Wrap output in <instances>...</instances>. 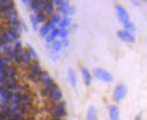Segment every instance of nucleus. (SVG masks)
<instances>
[{
  "instance_id": "1",
  "label": "nucleus",
  "mask_w": 147,
  "mask_h": 120,
  "mask_svg": "<svg viewBox=\"0 0 147 120\" xmlns=\"http://www.w3.org/2000/svg\"><path fill=\"white\" fill-rule=\"evenodd\" d=\"M51 112V116H52V119H59L62 118L67 115V112H65V102H60V103H57L53 105L50 109Z\"/></svg>"
},
{
  "instance_id": "2",
  "label": "nucleus",
  "mask_w": 147,
  "mask_h": 120,
  "mask_svg": "<svg viewBox=\"0 0 147 120\" xmlns=\"http://www.w3.org/2000/svg\"><path fill=\"white\" fill-rule=\"evenodd\" d=\"M93 74L95 78L102 82H105V83H110L114 80V78L111 74L102 69H95L93 70Z\"/></svg>"
},
{
  "instance_id": "3",
  "label": "nucleus",
  "mask_w": 147,
  "mask_h": 120,
  "mask_svg": "<svg viewBox=\"0 0 147 120\" xmlns=\"http://www.w3.org/2000/svg\"><path fill=\"white\" fill-rule=\"evenodd\" d=\"M115 9L117 12V15L119 18V21L123 25L127 24L128 22H130V18H129V14L127 12V10L124 8V7L120 5H116Z\"/></svg>"
},
{
  "instance_id": "4",
  "label": "nucleus",
  "mask_w": 147,
  "mask_h": 120,
  "mask_svg": "<svg viewBox=\"0 0 147 120\" xmlns=\"http://www.w3.org/2000/svg\"><path fill=\"white\" fill-rule=\"evenodd\" d=\"M127 93V88L126 86L123 84L117 85L114 90V93H113V100L116 102L121 101L125 98Z\"/></svg>"
},
{
  "instance_id": "5",
  "label": "nucleus",
  "mask_w": 147,
  "mask_h": 120,
  "mask_svg": "<svg viewBox=\"0 0 147 120\" xmlns=\"http://www.w3.org/2000/svg\"><path fill=\"white\" fill-rule=\"evenodd\" d=\"M117 36L119 37L121 40L127 43H134L136 38L135 36L132 35V33L127 31V30H119L117 31Z\"/></svg>"
},
{
  "instance_id": "6",
  "label": "nucleus",
  "mask_w": 147,
  "mask_h": 120,
  "mask_svg": "<svg viewBox=\"0 0 147 120\" xmlns=\"http://www.w3.org/2000/svg\"><path fill=\"white\" fill-rule=\"evenodd\" d=\"M19 105L21 107H24L28 110V108L32 107V99L29 94H23L20 95Z\"/></svg>"
},
{
  "instance_id": "7",
  "label": "nucleus",
  "mask_w": 147,
  "mask_h": 120,
  "mask_svg": "<svg viewBox=\"0 0 147 120\" xmlns=\"http://www.w3.org/2000/svg\"><path fill=\"white\" fill-rule=\"evenodd\" d=\"M16 9H14L13 5H7V6H4V7H0V17H2L4 19H7L11 14H13V13H16Z\"/></svg>"
},
{
  "instance_id": "8",
  "label": "nucleus",
  "mask_w": 147,
  "mask_h": 120,
  "mask_svg": "<svg viewBox=\"0 0 147 120\" xmlns=\"http://www.w3.org/2000/svg\"><path fill=\"white\" fill-rule=\"evenodd\" d=\"M62 93L60 91V89L59 88H56L55 90H53L52 92H50L49 93V100L51 101H60L62 99Z\"/></svg>"
},
{
  "instance_id": "9",
  "label": "nucleus",
  "mask_w": 147,
  "mask_h": 120,
  "mask_svg": "<svg viewBox=\"0 0 147 120\" xmlns=\"http://www.w3.org/2000/svg\"><path fill=\"white\" fill-rule=\"evenodd\" d=\"M109 115L110 120H119V109L117 106H110L109 108Z\"/></svg>"
},
{
  "instance_id": "10",
  "label": "nucleus",
  "mask_w": 147,
  "mask_h": 120,
  "mask_svg": "<svg viewBox=\"0 0 147 120\" xmlns=\"http://www.w3.org/2000/svg\"><path fill=\"white\" fill-rule=\"evenodd\" d=\"M82 71V75H83V79H84V82L86 86H89L92 83V77H91V73L89 72L86 68H82L81 70Z\"/></svg>"
},
{
  "instance_id": "11",
  "label": "nucleus",
  "mask_w": 147,
  "mask_h": 120,
  "mask_svg": "<svg viewBox=\"0 0 147 120\" xmlns=\"http://www.w3.org/2000/svg\"><path fill=\"white\" fill-rule=\"evenodd\" d=\"M37 77H38V81L41 82L42 84L49 83V82L53 81V79L49 76V74L45 71H41L39 75H37Z\"/></svg>"
},
{
  "instance_id": "12",
  "label": "nucleus",
  "mask_w": 147,
  "mask_h": 120,
  "mask_svg": "<svg viewBox=\"0 0 147 120\" xmlns=\"http://www.w3.org/2000/svg\"><path fill=\"white\" fill-rule=\"evenodd\" d=\"M31 7L34 12H42L44 5H45V1H31Z\"/></svg>"
},
{
  "instance_id": "13",
  "label": "nucleus",
  "mask_w": 147,
  "mask_h": 120,
  "mask_svg": "<svg viewBox=\"0 0 147 120\" xmlns=\"http://www.w3.org/2000/svg\"><path fill=\"white\" fill-rule=\"evenodd\" d=\"M28 70H30V73H32L34 75H39L41 72L40 65L39 64L38 62H33V63H32L28 67Z\"/></svg>"
},
{
  "instance_id": "14",
  "label": "nucleus",
  "mask_w": 147,
  "mask_h": 120,
  "mask_svg": "<svg viewBox=\"0 0 147 120\" xmlns=\"http://www.w3.org/2000/svg\"><path fill=\"white\" fill-rule=\"evenodd\" d=\"M19 56L22 59L23 62H25V63L30 62L31 60H32V56L30 54V52H28V50H25V49H22Z\"/></svg>"
},
{
  "instance_id": "15",
  "label": "nucleus",
  "mask_w": 147,
  "mask_h": 120,
  "mask_svg": "<svg viewBox=\"0 0 147 120\" xmlns=\"http://www.w3.org/2000/svg\"><path fill=\"white\" fill-rule=\"evenodd\" d=\"M43 11L45 12L46 14L50 15V14H53L55 12V8L53 4L51 3V1H45V5H44Z\"/></svg>"
},
{
  "instance_id": "16",
  "label": "nucleus",
  "mask_w": 147,
  "mask_h": 120,
  "mask_svg": "<svg viewBox=\"0 0 147 120\" xmlns=\"http://www.w3.org/2000/svg\"><path fill=\"white\" fill-rule=\"evenodd\" d=\"M67 76H68V81L71 84L72 86H76V75L72 69H69L67 71Z\"/></svg>"
},
{
  "instance_id": "17",
  "label": "nucleus",
  "mask_w": 147,
  "mask_h": 120,
  "mask_svg": "<svg viewBox=\"0 0 147 120\" xmlns=\"http://www.w3.org/2000/svg\"><path fill=\"white\" fill-rule=\"evenodd\" d=\"M86 120H96V109L93 106H91L88 109Z\"/></svg>"
},
{
  "instance_id": "18",
  "label": "nucleus",
  "mask_w": 147,
  "mask_h": 120,
  "mask_svg": "<svg viewBox=\"0 0 147 120\" xmlns=\"http://www.w3.org/2000/svg\"><path fill=\"white\" fill-rule=\"evenodd\" d=\"M5 77H16L17 74V70L14 67H6L4 70Z\"/></svg>"
},
{
  "instance_id": "19",
  "label": "nucleus",
  "mask_w": 147,
  "mask_h": 120,
  "mask_svg": "<svg viewBox=\"0 0 147 120\" xmlns=\"http://www.w3.org/2000/svg\"><path fill=\"white\" fill-rule=\"evenodd\" d=\"M58 31H59V29H54L51 30V32L47 36V42L48 43H50V42H52L53 40H55V38L57 37V36H58Z\"/></svg>"
},
{
  "instance_id": "20",
  "label": "nucleus",
  "mask_w": 147,
  "mask_h": 120,
  "mask_svg": "<svg viewBox=\"0 0 147 120\" xmlns=\"http://www.w3.org/2000/svg\"><path fill=\"white\" fill-rule=\"evenodd\" d=\"M69 8H70L69 4L67 2H63V4L59 6V12L61 13L65 14V15H67V13Z\"/></svg>"
},
{
  "instance_id": "21",
  "label": "nucleus",
  "mask_w": 147,
  "mask_h": 120,
  "mask_svg": "<svg viewBox=\"0 0 147 120\" xmlns=\"http://www.w3.org/2000/svg\"><path fill=\"white\" fill-rule=\"evenodd\" d=\"M35 18H36V20H37V22L38 23H42V22H44V21H46V20H47V16H46V14L44 13L43 12H40V13H38V14H37V16H35Z\"/></svg>"
},
{
  "instance_id": "22",
  "label": "nucleus",
  "mask_w": 147,
  "mask_h": 120,
  "mask_svg": "<svg viewBox=\"0 0 147 120\" xmlns=\"http://www.w3.org/2000/svg\"><path fill=\"white\" fill-rule=\"evenodd\" d=\"M71 24V19L70 18H64L63 20H61L59 21V27L61 29H65L67 26H69Z\"/></svg>"
},
{
  "instance_id": "23",
  "label": "nucleus",
  "mask_w": 147,
  "mask_h": 120,
  "mask_svg": "<svg viewBox=\"0 0 147 120\" xmlns=\"http://www.w3.org/2000/svg\"><path fill=\"white\" fill-rule=\"evenodd\" d=\"M52 48L55 52H58V51H60L61 48H62V44H61V42L60 41H58V40H56L53 42L52 44Z\"/></svg>"
},
{
  "instance_id": "24",
  "label": "nucleus",
  "mask_w": 147,
  "mask_h": 120,
  "mask_svg": "<svg viewBox=\"0 0 147 120\" xmlns=\"http://www.w3.org/2000/svg\"><path fill=\"white\" fill-rule=\"evenodd\" d=\"M124 27H125V29H126V30L127 31H128V32H134L135 30H136V28H135V25H134V23L133 22H128L127 24H126V25H124Z\"/></svg>"
},
{
  "instance_id": "25",
  "label": "nucleus",
  "mask_w": 147,
  "mask_h": 120,
  "mask_svg": "<svg viewBox=\"0 0 147 120\" xmlns=\"http://www.w3.org/2000/svg\"><path fill=\"white\" fill-rule=\"evenodd\" d=\"M50 30H51V29H49V27L46 24L45 26H43V27L40 29V34H41L42 36H45L49 35V33Z\"/></svg>"
},
{
  "instance_id": "26",
  "label": "nucleus",
  "mask_w": 147,
  "mask_h": 120,
  "mask_svg": "<svg viewBox=\"0 0 147 120\" xmlns=\"http://www.w3.org/2000/svg\"><path fill=\"white\" fill-rule=\"evenodd\" d=\"M27 47H28V52H30V54H31V56L32 57H33L34 59H36V60H38V55H37V54H36V52L34 51V49L30 46V44H27Z\"/></svg>"
},
{
  "instance_id": "27",
  "label": "nucleus",
  "mask_w": 147,
  "mask_h": 120,
  "mask_svg": "<svg viewBox=\"0 0 147 120\" xmlns=\"http://www.w3.org/2000/svg\"><path fill=\"white\" fill-rule=\"evenodd\" d=\"M61 21V18L59 15H53L52 17H51V20L49 21L51 23L56 25L57 23H59V21Z\"/></svg>"
},
{
  "instance_id": "28",
  "label": "nucleus",
  "mask_w": 147,
  "mask_h": 120,
  "mask_svg": "<svg viewBox=\"0 0 147 120\" xmlns=\"http://www.w3.org/2000/svg\"><path fill=\"white\" fill-rule=\"evenodd\" d=\"M67 35H68V32L65 29H59V31H58V36H61L62 38H65V37L67 36Z\"/></svg>"
},
{
  "instance_id": "29",
  "label": "nucleus",
  "mask_w": 147,
  "mask_h": 120,
  "mask_svg": "<svg viewBox=\"0 0 147 120\" xmlns=\"http://www.w3.org/2000/svg\"><path fill=\"white\" fill-rule=\"evenodd\" d=\"M31 21H32V28L34 30L37 29V24H38V22H37V20L35 18V16L33 15H31Z\"/></svg>"
},
{
  "instance_id": "30",
  "label": "nucleus",
  "mask_w": 147,
  "mask_h": 120,
  "mask_svg": "<svg viewBox=\"0 0 147 120\" xmlns=\"http://www.w3.org/2000/svg\"><path fill=\"white\" fill-rule=\"evenodd\" d=\"M51 3L57 5V6H60L63 4V1H59V0H55V1H51Z\"/></svg>"
},
{
  "instance_id": "31",
  "label": "nucleus",
  "mask_w": 147,
  "mask_h": 120,
  "mask_svg": "<svg viewBox=\"0 0 147 120\" xmlns=\"http://www.w3.org/2000/svg\"><path fill=\"white\" fill-rule=\"evenodd\" d=\"M75 13V8H73V7H70L67 13V15H72V14Z\"/></svg>"
},
{
  "instance_id": "32",
  "label": "nucleus",
  "mask_w": 147,
  "mask_h": 120,
  "mask_svg": "<svg viewBox=\"0 0 147 120\" xmlns=\"http://www.w3.org/2000/svg\"><path fill=\"white\" fill-rule=\"evenodd\" d=\"M68 44H69V42H68V40H67V39H65V40H63V41L61 42L62 46H68Z\"/></svg>"
},
{
  "instance_id": "33",
  "label": "nucleus",
  "mask_w": 147,
  "mask_h": 120,
  "mask_svg": "<svg viewBox=\"0 0 147 120\" xmlns=\"http://www.w3.org/2000/svg\"><path fill=\"white\" fill-rule=\"evenodd\" d=\"M5 118H6V117H5V114H4V112L0 111V120H5Z\"/></svg>"
},
{
  "instance_id": "34",
  "label": "nucleus",
  "mask_w": 147,
  "mask_h": 120,
  "mask_svg": "<svg viewBox=\"0 0 147 120\" xmlns=\"http://www.w3.org/2000/svg\"><path fill=\"white\" fill-rule=\"evenodd\" d=\"M136 120H142L141 116H137V117H136Z\"/></svg>"
},
{
  "instance_id": "35",
  "label": "nucleus",
  "mask_w": 147,
  "mask_h": 120,
  "mask_svg": "<svg viewBox=\"0 0 147 120\" xmlns=\"http://www.w3.org/2000/svg\"><path fill=\"white\" fill-rule=\"evenodd\" d=\"M23 3H24V4H26V5H27V4H29V3H31V1H25V0H24V1H23Z\"/></svg>"
},
{
  "instance_id": "36",
  "label": "nucleus",
  "mask_w": 147,
  "mask_h": 120,
  "mask_svg": "<svg viewBox=\"0 0 147 120\" xmlns=\"http://www.w3.org/2000/svg\"><path fill=\"white\" fill-rule=\"evenodd\" d=\"M53 120H64V119H61V118H59V119H53Z\"/></svg>"
},
{
  "instance_id": "37",
  "label": "nucleus",
  "mask_w": 147,
  "mask_h": 120,
  "mask_svg": "<svg viewBox=\"0 0 147 120\" xmlns=\"http://www.w3.org/2000/svg\"><path fill=\"white\" fill-rule=\"evenodd\" d=\"M0 48H1V46H0Z\"/></svg>"
}]
</instances>
